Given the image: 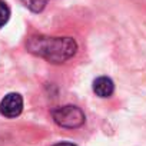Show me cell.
Here are the masks:
<instances>
[{"label": "cell", "mask_w": 146, "mask_h": 146, "mask_svg": "<svg viewBox=\"0 0 146 146\" xmlns=\"http://www.w3.org/2000/svg\"><path fill=\"white\" fill-rule=\"evenodd\" d=\"M20 2H22L27 9H30L32 12L39 13V12H42V10L46 7V5H47L49 0H20Z\"/></svg>", "instance_id": "obj_5"}, {"label": "cell", "mask_w": 146, "mask_h": 146, "mask_svg": "<svg viewBox=\"0 0 146 146\" xmlns=\"http://www.w3.org/2000/svg\"><path fill=\"white\" fill-rule=\"evenodd\" d=\"M93 92L99 98H110L115 92V85L110 78L100 76L93 82Z\"/></svg>", "instance_id": "obj_4"}, {"label": "cell", "mask_w": 146, "mask_h": 146, "mask_svg": "<svg viewBox=\"0 0 146 146\" xmlns=\"http://www.w3.org/2000/svg\"><path fill=\"white\" fill-rule=\"evenodd\" d=\"M52 116H53V120L56 122V125H59L60 127H64V129L80 127L86 120L83 110L75 105L60 106L52 112Z\"/></svg>", "instance_id": "obj_2"}, {"label": "cell", "mask_w": 146, "mask_h": 146, "mask_svg": "<svg viewBox=\"0 0 146 146\" xmlns=\"http://www.w3.org/2000/svg\"><path fill=\"white\" fill-rule=\"evenodd\" d=\"M53 146H76V145H73V143H69V142H59Z\"/></svg>", "instance_id": "obj_7"}, {"label": "cell", "mask_w": 146, "mask_h": 146, "mask_svg": "<svg viewBox=\"0 0 146 146\" xmlns=\"http://www.w3.org/2000/svg\"><path fill=\"white\" fill-rule=\"evenodd\" d=\"M27 50L50 63H64L78 52V43L73 37L32 36L26 43Z\"/></svg>", "instance_id": "obj_1"}, {"label": "cell", "mask_w": 146, "mask_h": 146, "mask_svg": "<svg viewBox=\"0 0 146 146\" xmlns=\"http://www.w3.org/2000/svg\"><path fill=\"white\" fill-rule=\"evenodd\" d=\"M10 17V9L5 0H0V27H3Z\"/></svg>", "instance_id": "obj_6"}, {"label": "cell", "mask_w": 146, "mask_h": 146, "mask_svg": "<svg viewBox=\"0 0 146 146\" xmlns=\"http://www.w3.org/2000/svg\"><path fill=\"white\" fill-rule=\"evenodd\" d=\"M23 110V98L19 93H7L0 102V113L5 117H17Z\"/></svg>", "instance_id": "obj_3"}]
</instances>
